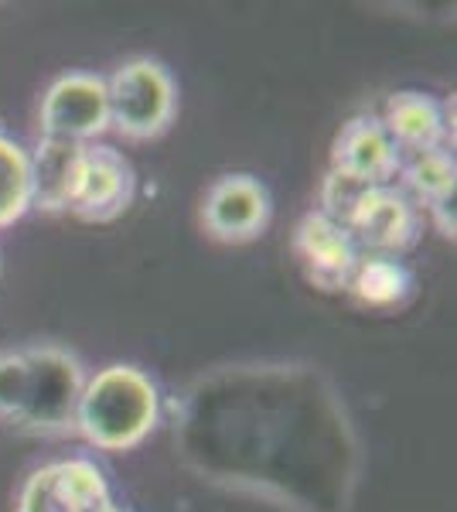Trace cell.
I'll return each instance as SVG.
<instances>
[{"label": "cell", "mask_w": 457, "mask_h": 512, "mask_svg": "<svg viewBox=\"0 0 457 512\" xmlns=\"http://www.w3.org/2000/svg\"><path fill=\"white\" fill-rule=\"evenodd\" d=\"M161 420L157 383L137 366H106L86 379L76 431L99 451H130Z\"/></svg>", "instance_id": "1"}, {"label": "cell", "mask_w": 457, "mask_h": 512, "mask_svg": "<svg viewBox=\"0 0 457 512\" xmlns=\"http://www.w3.org/2000/svg\"><path fill=\"white\" fill-rule=\"evenodd\" d=\"M24 359H28V386L14 427L45 437L76 431L79 400L89 379L82 362L58 345H31L24 349Z\"/></svg>", "instance_id": "2"}, {"label": "cell", "mask_w": 457, "mask_h": 512, "mask_svg": "<svg viewBox=\"0 0 457 512\" xmlns=\"http://www.w3.org/2000/svg\"><path fill=\"white\" fill-rule=\"evenodd\" d=\"M110 127L127 140H154L171 127L178 110V86L154 59H130L106 79Z\"/></svg>", "instance_id": "3"}, {"label": "cell", "mask_w": 457, "mask_h": 512, "mask_svg": "<svg viewBox=\"0 0 457 512\" xmlns=\"http://www.w3.org/2000/svg\"><path fill=\"white\" fill-rule=\"evenodd\" d=\"M18 512H123L103 468L86 454L35 468L18 495Z\"/></svg>", "instance_id": "4"}, {"label": "cell", "mask_w": 457, "mask_h": 512, "mask_svg": "<svg viewBox=\"0 0 457 512\" xmlns=\"http://www.w3.org/2000/svg\"><path fill=\"white\" fill-rule=\"evenodd\" d=\"M110 130L106 79L93 72L58 76L41 99V137H62L72 144H96Z\"/></svg>", "instance_id": "5"}, {"label": "cell", "mask_w": 457, "mask_h": 512, "mask_svg": "<svg viewBox=\"0 0 457 512\" xmlns=\"http://www.w3.org/2000/svg\"><path fill=\"white\" fill-rule=\"evenodd\" d=\"M345 229L355 239L359 253L403 256L420 239V209L396 185L369 188L355 205L352 219L345 222Z\"/></svg>", "instance_id": "6"}, {"label": "cell", "mask_w": 457, "mask_h": 512, "mask_svg": "<svg viewBox=\"0 0 457 512\" xmlns=\"http://www.w3.org/2000/svg\"><path fill=\"white\" fill-rule=\"evenodd\" d=\"M273 202L260 178L226 175L205 195L202 226L219 243H249L270 226Z\"/></svg>", "instance_id": "7"}, {"label": "cell", "mask_w": 457, "mask_h": 512, "mask_svg": "<svg viewBox=\"0 0 457 512\" xmlns=\"http://www.w3.org/2000/svg\"><path fill=\"white\" fill-rule=\"evenodd\" d=\"M294 253L301 263L307 284H314L324 294L345 291L355 263H359V246L348 236L345 226L328 219L324 212H307L294 229Z\"/></svg>", "instance_id": "8"}, {"label": "cell", "mask_w": 457, "mask_h": 512, "mask_svg": "<svg viewBox=\"0 0 457 512\" xmlns=\"http://www.w3.org/2000/svg\"><path fill=\"white\" fill-rule=\"evenodd\" d=\"M403 168V154L386 134L376 113H359L338 130L335 147H331V171H342L365 181L372 188L396 185Z\"/></svg>", "instance_id": "9"}, {"label": "cell", "mask_w": 457, "mask_h": 512, "mask_svg": "<svg viewBox=\"0 0 457 512\" xmlns=\"http://www.w3.org/2000/svg\"><path fill=\"white\" fill-rule=\"evenodd\" d=\"M137 195V175L130 161L123 158L116 147L89 144L86 147V171H82V185L72 202V216L82 222H113L134 205Z\"/></svg>", "instance_id": "10"}, {"label": "cell", "mask_w": 457, "mask_h": 512, "mask_svg": "<svg viewBox=\"0 0 457 512\" xmlns=\"http://www.w3.org/2000/svg\"><path fill=\"white\" fill-rule=\"evenodd\" d=\"M451 106L454 103H440V99L417 93V89H403V93L386 99V110L379 120L403 158H413V154L440 151V147L454 144Z\"/></svg>", "instance_id": "11"}, {"label": "cell", "mask_w": 457, "mask_h": 512, "mask_svg": "<svg viewBox=\"0 0 457 512\" xmlns=\"http://www.w3.org/2000/svg\"><path fill=\"white\" fill-rule=\"evenodd\" d=\"M86 147L62 137H41L31 158V209L62 212L72 209L86 171Z\"/></svg>", "instance_id": "12"}, {"label": "cell", "mask_w": 457, "mask_h": 512, "mask_svg": "<svg viewBox=\"0 0 457 512\" xmlns=\"http://www.w3.org/2000/svg\"><path fill=\"white\" fill-rule=\"evenodd\" d=\"M400 181L406 192L427 209V216L434 219V226L440 233L454 239V188H457L454 154L447 151V147H440V151L403 158Z\"/></svg>", "instance_id": "13"}, {"label": "cell", "mask_w": 457, "mask_h": 512, "mask_svg": "<svg viewBox=\"0 0 457 512\" xmlns=\"http://www.w3.org/2000/svg\"><path fill=\"white\" fill-rule=\"evenodd\" d=\"M348 294L362 304V308L376 311H393L403 308L406 301L417 291V277L403 263V256H376L362 253L355 263L352 277H348Z\"/></svg>", "instance_id": "14"}, {"label": "cell", "mask_w": 457, "mask_h": 512, "mask_svg": "<svg viewBox=\"0 0 457 512\" xmlns=\"http://www.w3.org/2000/svg\"><path fill=\"white\" fill-rule=\"evenodd\" d=\"M31 212V158L11 134L0 130V229Z\"/></svg>", "instance_id": "15"}, {"label": "cell", "mask_w": 457, "mask_h": 512, "mask_svg": "<svg viewBox=\"0 0 457 512\" xmlns=\"http://www.w3.org/2000/svg\"><path fill=\"white\" fill-rule=\"evenodd\" d=\"M372 185H365V181L352 178V175H342V171H328L324 175V185H321V209L328 219H335L338 226H345L348 219H352L355 205L362 202V195L369 192Z\"/></svg>", "instance_id": "16"}, {"label": "cell", "mask_w": 457, "mask_h": 512, "mask_svg": "<svg viewBox=\"0 0 457 512\" xmlns=\"http://www.w3.org/2000/svg\"><path fill=\"white\" fill-rule=\"evenodd\" d=\"M24 386H28V359L24 349L0 352V420L14 424L24 403Z\"/></svg>", "instance_id": "17"}]
</instances>
